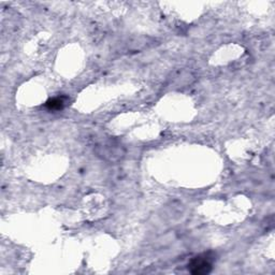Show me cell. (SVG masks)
Listing matches in <instances>:
<instances>
[{
	"instance_id": "7a4b0ae2",
	"label": "cell",
	"mask_w": 275,
	"mask_h": 275,
	"mask_svg": "<svg viewBox=\"0 0 275 275\" xmlns=\"http://www.w3.org/2000/svg\"><path fill=\"white\" fill-rule=\"evenodd\" d=\"M66 97H55L50 99L47 103H45V108L49 109L50 111H58L63 109L66 104Z\"/></svg>"
},
{
	"instance_id": "6da1fadb",
	"label": "cell",
	"mask_w": 275,
	"mask_h": 275,
	"mask_svg": "<svg viewBox=\"0 0 275 275\" xmlns=\"http://www.w3.org/2000/svg\"><path fill=\"white\" fill-rule=\"evenodd\" d=\"M214 257L211 256V253H205L199 255L188 263V271L194 275H205L212 271Z\"/></svg>"
}]
</instances>
